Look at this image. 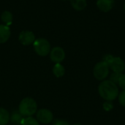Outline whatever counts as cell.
Returning <instances> with one entry per match:
<instances>
[{"instance_id": "23", "label": "cell", "mask_w": 125, "mask_h": 125, "mask_svg": "<svg viewBox=\"0 0 125 125\" xmlns=\"http://www.w3.org/2000/svg\"><path fill=\"white\" fill-rule=\"evenodd\" d=\"M73 125H81V124H74Z\"/></svg>"}, {"instance_id": "13", "label": "cell", "mask_w": 125, "mask_h": 125, "mask_svg": "<svg viewBox=\"0 0 125 125\" xmlns=\"http://www.w3.org/2000/svg\"><path fill=\"white\" fill-rule=\"evenodd\" d=\"M9 112L2 108H0V125H6L10 121Z\"/></svg>"}, {"instance_id": "15", "label": "cell", "mask_w": 125, "mask_h": 125, "mask_svg": "<svg viewBox=\"0 0 125 125\" xmlns=\"http://www.w3.org/2000/svg\"><path fill=\"white\" fill-rule=\"evenodd\" d=\"M53 73L56 77L60 78L64 75L65 70H64V67L60 63H56L53 68Z\"/></svg>"}, {"instance_id": "18", "label": "cell", "mask_w": 125, "mask_h": 125, "mask_svg": "<svg viewBox=\"0 0 125 125\" xmlns=\"http://www.w3.org/2000/svg\"><path fill=\"white\" fill-rule=\"evenodd\" d=\"M103 109L105 111H111L114 108V103H112V101H108V100H106L103 103Z\"/></svg>"}, {"instance_id": "24", "label": "cell", "mask_w": 125, "mask_h": 125, "mask_svg": "<svg viewBox=\"0 0 125 125\" xmlns=\"http://www.w3.org/2000/svg\"><path fill=\"white\" fill-rule=\"evenodd\" d=\"M124 10H125V4H124Z\"/></svg>"}, {"instance_id": "21", "label": "cell", "mask_w": 125, "mask_h": 125, "mask_svg": "<svg viewBox=\"0 0 125 125\" xmlns=\"http://www.w3.org/2000/svg\"><path fill=\"white\" fill-rule=\"evenodd\" d=\"M53 125H70L69 123L64 120H62V119H56L53 122Z\"/></svg>"}, {"instance_id": "17", "label": "cell", "mask_w": 125, "mask_h": 125, "mask_svg": "<svg viewBox=\"0 0 125 125\" xmlns=\"http://www.w3.org/2000/svg\"><path fill=\"white\" fill-rule=\"evenodd\" d=\"M121 74L122 73H113L110 76V81H112L113 83H116V84H118L119 79Z\"/></svg>"}, {"instance_id": "20", "label": "cell", "mask_w": 125, "mask_h": 125, "mask_svg": "<svg viewBox=\"0 0 125 125\" xmlns=\"http://www.w3.org/2000/svg\"><path fill=\"white\" fill-rule=\"evenodd\" d=\"M118 84L119 85V86L123 89H125V74H121L120 77H119V83Z\"/></svg>"}, {"instance_id": "12", "label": "cell", "mask_w": 125, "mask_h": 125, "mask_svg": "<svg viewBox=\"0 0 125 125\" xmlns=\"http://www.w3.org/2000/svg\"><path fill=\"white\" fill-rule=\"evenodd\" d=\"M73 7L78 11H81L86 7V0H70Z\"/></svg>"}, {"instance_id": "9", "label": "cell", "mask_w": 125, "mask_h": 125, "mask_svg": "<svg viewBox=\"0 0 125 125\" xmlns=\"http://www.w3.org/2000/svg\"><path fill=\"white\" fill-rule=\"evenodd\" d=\"M114 0H97V6L98 9L104 12H109L114 7Z\"/></svg>"}, {"instance_id": "16", "label": "cell", "mask_w": 125, "mask_h": 125, "mask_svg": "<svg viewBox=\"0 0 125 125\" xmlns=\"http://www.w3.org/2000/svg\"><path fill=\"white\" fill-rule=\"evenodd\" d=\"M21 125H40L37 120H36L34 118L31 116H28L26 118H24L22 121Z\"/></svg>"}, {"instance_id": "22", "label": "cell", "mask_w": 125, "mask_h": 125, "mask_svg": "<svg viewBox=\"0 0 125 125\" xmlns=\"http://www.w3.org/2000/svg\"><path fill=\"white\" fill-rule=\"evenodd\" d=\"M114 56H113L112 55H111V54H107V55H105L104 57H103V62H105V63H107L108 64L111 62V60L113 59V58H114Z\"/></svg>"}, {"instance_id": "3", "label": "cell", "mask_w": 125, "mask_h": 125, "mask_svg": "<svg viewBox=\"0 0 125 125\" xmlns=\"http://www.w3.org/2000/svg\"><path fill=\"white\" fill-rule=\"evenodd\" d=\"M34 48L35 52L41 56H47L51 51V45L49 42L44 38H39L34 40Z\"/></svg>"}, {"instance_id": "2", "label": "cell", "mask_w": 125, "mask_h": 125, "mask_svg": "<svg viewBox=\"0 0 125 125\" xmlns=\"http://www.w3.org/2000/svg\"><path fill=\"white\" fill-rule=\"evenodd\" d=\"M37 103L32 98L26 97L21 100L18 111L23 116H31L34 115L37 111Z\"/></svg>"}, {"instance_id": "19", "label": "cell", "mask_w": 125, "mask_h": 125, "mask_svg": "<svg viewBox=\"0 0 125 125\" xmlns=\"http://www.w3.org/2000/svg\"><path fill=\"white\" fill-rule=\"evenodd\" d=\"M119 102L120 105L125 108V89L122 91L120 94H119Z\"/></svg>"}, {"instance_id": "7", "label": "cell", "mask_w": 125, "mask_h": 125, "mask_svg": "<svg viewBox=\"0 0 125 125\" xmlns=\"http://www.w3.org/2000/svg\"><path fill=\"white\" fill-rule=\"evenodd\" d=\"M50 58L51 61L56 63L62 62L65 58V52L61 47H55L51 51Z\"/></svg>"}, {"instance_id": "1", "label": "cell", "mask_w": 125, "mask_h": 125, "mask_svg": "<svg viewBox=\"0 0 125 125\" xmlns=\"http://www.w3.org/2000/svg\"><path fill=\"white\" fill-rule=\"evenodd\" d=\"M98 92L100 97L108 101L114 100L119 94V88L116 84L110 80L103 81L99 85Z\"/></svg>"}, {"instance_id": "4", "label": "cell", "mask_w": 125, "mask_h": 125, "mask_svg": "<svg viewBox=\"0 0 125 125\" xmlns=\"http://www.w3.org/2000/svg\"><path fill=\"white\" fill-rule=\"evenodd\" d=\"M94 76L97 80L104 81L108 75L109 66L107 63L103 61L98 62L94 67L93 70Z\"/></svg>"}, {"instance_id": "10", "label": "cell", "mask_w": 125, "mask_h": 125, "mask_svg": "<svg viewBox=\"0 0 125 125\" xmlns=\"http://www.w3.org/2000/svg\"><path fill=\"white\" fill-rule=\"evenodd\" d=\"M10 37V29L6 25H0V43L7 42Z\"/></svg>"}, {"instance_id": "14", "label": "cell", "mask_w": 125, "mask_h": 125, "mask_svg": "<svg viewBox=\"0 0 125 125\" xmlns=\"http://www.w3.org/2000/svg\"><path fill=\"white\" fill-rule=\"evenodd\" d=\"M1 19L6 26H9L12 22V14L10 11H4L1 15Z\"/></svg>"}, {"instance_id": "6", "label": "cell", "mask_w": 125, "mask_h": 125, "mask_svg": "<svg viewBox=\"0 0 125 125\" xmlns=\"http://www.w3.org/2000/svg\"><path fill=\"white\" fill-rule=\"evenodd\" d=\"M53 114L48 109H40L37 113V120L42 124H49L53 121Z\"/></svg>"}, {"instance_id": "8", "label": "cell", "mask_w": 125, "mask_h": 125, "mask_svg": "<svg viewBox=\"0 0 125 125\" xmlns=\"http://www.w3.org/2000/svg\"><path fill=\"white\" fill-rule=\"evenodd\" d=\"M18 40L23 45H28L34 42L35 36L33 32L30 31H23L20 33Z\"/></svg>"}, {"instance_id": "11", "label": "cell", "mask_w": 125, "mask_h": 125, "mask_svg": "<svg viewBox=\"0 0 125 125\" xmlns=\"http://www.w3.org/2000/svg\"><path fill=\"white\" fill-rule=\"evenodd\" d=\"M23 119H24L23 116L18 111H14L10 117V122L14 125H21L22 121Z\"/></svg>"}, {"instance_id": "5", "label": "cell", "mask_w": 125, "mask_h": 125, "mask_svg": "<svg viewBox=\"0 0 125 125\" xmlns=\"http://www.w3.org/2000/svg\"><path fill=\"white\" fill-rule=\"evenodd\" d=\"M108 66L114 73H122L125 70V62L120 57H114L111 62L108 64Z\"/></svg>"}]
</instances>
